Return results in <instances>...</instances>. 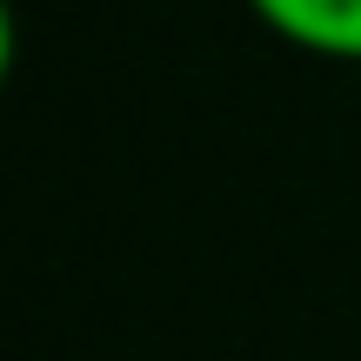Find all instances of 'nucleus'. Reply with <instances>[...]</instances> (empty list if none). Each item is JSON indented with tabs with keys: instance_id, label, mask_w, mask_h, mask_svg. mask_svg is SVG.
I'll list each match as a JSON object with an SVG mask.
<instances>
[{
	"instance_id": "obj_1",
	"label": "nucleus",
	"mask_w": 361,
	"mask_h": 361,
	"mask_svg": "<svg viewBox=\"0 0 361 361\" xmlns=\"http://www.w3.org/2000/svg\"><path fill=\"white\" fill-rule=\"evenodd\" d=\"M274 40L322 61H361V0H247Z\"/></svg>"
}]
</instances>
